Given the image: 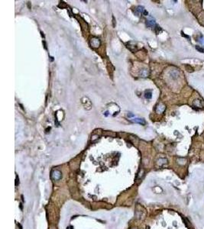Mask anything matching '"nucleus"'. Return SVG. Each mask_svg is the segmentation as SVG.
I'll return each instance as SVG.
<instances>
[{
	"label": "nucleus",
	"instance_id": "obj_11",
	"mask_svg": "<svg viewBox=\"0 0 204 229\" xmlns=\"http://www.w3.org/2000/svg\"><path fill=\"white\" fill-rule=\"evenodd\" d=\"M167 159H165V158H161V159H160V160H158V164L159 165H163V164H164V163H167Z\"/></svg>",
	"mask_w": 204,
	"mask_h": 229
},
{
	"label": "nucleus",
	"instance_id": "obj_7",
	"mask_svg": "<svg viewBox=\"0 0 204 229\" xmlns=\"http://www.w3.org/2000/svg\"><path fill=\"white\" fill-rule=\"evenodd\" d=\"M146 25H147L148 27H150V28H151V27H154L155 25V21H154V19L150 18L146 22Z\"/></svg>",
	"mask_w": 204,
	"mask_h": 229
},
{
	"label": "nucleus",
	"instance_id": "obj_9",
	"mask_svg": "<svg viewBox=\"0 0 204 229\" xmlns=\"http://www.w3.org/2000/svg\"><path fill=\"white\" fill-rule=\"evenodd\" d=\"M171 76L174 78V79H177V78L179 76V73H178V71L177 70H173L171 71Z\"/></svg>",
	"mask_w": 204,
	"mask_h": 229
},
{
	"label": "nucleus",
	"instance_id": "obj_16",
	"mask_svg": "<svg viewBox=\"0 0 204 229\" xmlns=\"http://www.w3.org/2000/svg\"><path fill=\"white\" fill-rule=\"evenodd\" d=\"M67 229H74V228H73L72 226H69V227L67 228Z\"/></svg>",
	"mask_w": 204,
	"mask_h": 229
},
{
	"label": "nucleus",
	"instance_id": "obj_4",
	"mask_svg": "<svg viewBox=\"0 0 204 229\" xmlns=\"http://www.w3.org/2000/svg\"><path fill=\"white\" fill-rule=\"evenodd\" d=\"M131 121L134 122V123H138V124H140L141 125H144L145 124H146V121H145L144 119L140 118H133L131 119Z\"/></svg>",
	"mask_w": 204,
	"mask_h": 229
},
{
	"label": "nucleus",
	"instance_id": "obj_14",
	"mask_svg": "<svg viewBox=\"0 0 204 229\" xmlns=\"http://www.w3.org/2000/svg\"><path fill=\"white\" fill-rule=\"evenodd\" d=\"M128 116H129V118H133V117H134V115H133L132 113H129L128 114Z\"/></svg>",
	"mask_w": 204,
	"mask_h": 229
},
{
	"label": "nucleus",
	"instance_id": "obj_10",
	"mask_svg": "<svg viewBox=\"0 0 204 229\" xmlns=\"http://www.w3.org/2000/svg\"><path fill=\"white\" fill-rule=\"evenodd\" d=\"M152 96V92L151 90H146L144 93V97L146 99H151Z\"/></svg>",
	"mask_w": 204,
	"mask_h": 229
},
{
	"label": "nucleus",
	"instance_id": "obj_8",
	"mask_svg": "<svg viewBox=\"0 0 204 229\" xmlns=\"http://www.w3.org/2000/svg\"><path fill=\"white\" fill-rule=\"evenodd\" d=\"M193 105H194L195 107H199V108H202L203 107V104L200 100H194L193 102Z\"/></svg>",
	"mask_w": 204,
	"mask_h": 229
},
{
	"label": "nucleus",
	"instance_id": "obj_2",
	"mask_svg": "<svg viewBox=\"0 0 204 229\" xmlns=\"http://www.w3.org/2000/svg\"><path fill=\"white\" fill-rule=\"evenodd\" d=\"M100 40L99 38L97 37H92L91 40H90V44L93 47H94V48H96V47H99L100 46Z\"/></svg>",
	"mask_w": 204,
	"mask_h": 229
},
{
	"label": "nucleus",
	"instance_id": "obj_1",
	"mask_svg": "<svg viewBox=\"0 0 204 229\" xmlns=\"http://www.w3.org/2000/svg\"><path fill=\"white\" fill-rule=\"evenodd\" d=\"M62 177V173L58 170H54L51 172V178L54 180H60Z\"/></svg>",
	"mask_w": 204,
	"mask_h": 229
},
{
	"label": "nucleus",
	"instance_id": "obj_12",
	"mask_svg": "<svg viewBox=\"0 0 204 229\" xmlns=\"http://www.w3.org/2000/svg\"><path fill=\"white\" fill-rule=\"evenodd\" d=\"M196 49L200 53H204V49L203 48V47H199V46H196Z\"/></svg>",
	"mask_w": 204,
	"mask_h": 229
},
{
	"label": "nucleus",
	"instance_id": "obj_5",
	"mask_svg": "<svg viewBox=\"0 0 204 229\" xmlns=\"http://www.w3.org/2000/svg\"><path fill=\"white\" fill-rule=\"evenodd\" d=\"M144 11H145V9H144L143 6H138V7H136L135 9H134V13H135V15H137L138 16H139L140 15H143Z\"/></svg>",
	"mask_w": 204,
	"mask_h": 229
},
{
	"label": "nucleus",
	"instance_id": "obj_13",
	"mask_svg": "<svg viewBox=\"0 0 204 229\" xmlns=\"http://www.w3.org/2000/svg\"><path fill=\"white\" fill-rule=\"evenodd\" d=\"M154 31H155V32H156V34H159L161 31V28L159 26L156 25V28H154Z\"/></svg>",
	"mask_w": 204,
	"mask_h": 229
},
{
	"label": "nucleus",
	"instance_id": "obj_3",
	"mask_svg": "<svg viewBox=\"0 0 204 229\" xmlns=\"http://www.w3.org/2000/svg\"><path fill=\"white\" fill-rule=\"evenodd\" d=\"M165 109H166V107L163 103H159L157 105L156 108H155V112H156L158 114H161L165 111Z\"/></svg>",
	"mask_w": 204,
	"mask_h": 229
},
{
	"label": "nucleus",
	"instance_id": "obj_6",
	"mask_svg": "<svg viewBox=\"0 0 204 229\" xmlns=\"http://www.w3.org/2000/svg\"><path fill=\"white\" fill-rule=\"evenodd\" d=\"M148 76H149V70H148V69H142L140 71V76L141 77L145 78V77H148Z\"/></svg>",
	"mask_w": 204,
	"mask_h": 229
},
{
	"label": "nucleus",
	"instance_id": "obj_15",
	"mask_svg": "<svg viewBox=\"0 0 204 229\" xmlns=\"http://www.w3.org/2000/svg\"><path fill=\"white\" fill-rule=\"evenodd\" d=\"M143 15H146V16H147V15H148V12L146 11V10H145V11L144 12V13H143Z\"/></svg>",
	"mask_w": 204,
	"mask_h": 229
}]
</instances>
